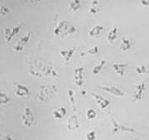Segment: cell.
<instances>
[{
  "label": "cell",
  "mask_w": 149,
  "mask_h": 140,
  "mask_svg": "<svg viewBox=\"0 0 149 140\" xmlns=\"http://www.w3.org/2000/svg\"><path fill=\"white\" fill-rule=\"evenodd\" d=\"M86 138H87L88 140H95V133L94 131H91V132L87 134Z\"/></svg>",
  "instance_id": "27"
},
{
  "label": "cell",
  "mask_w": 149,
  "mask_h": 140,
  "mask_svg": "<svg viewBox=\"0 0 149 140\" xmlns=\"http://www.w3.org/2000/svg\"><path fill=\"white\" fill-rule=\"evenodd\" d=\"M3 140H13V139L11 138L10 136L7 135V136H5V138H4V139H3Z\"/></svg>",
  "instance_id": "29"
},
{
  "label": "cell",
  "mask_w": 149,
  "mask_h": 140,
  "mask_svg": "<svg viewBox=\"0 0 149 140\" xmlns=\"http://www.w3.org/2000/svg\"><path fill=\"white\" fill-rule=\"evenodd\" d=\"M68 96H69V100L70 101V104L72 105L73 109H74V95H73V91L72 90H69L68 91Z\"/></svg>",
  "instance_id": "26"
},
{
  "label": "cell",
  "mask_w": 149,
  "mask_h": 140,
  "mask_svg": "<svg viewBox=\"0 0 149 140\" xmlns=\"http://www.w3.org/2000/svg\"><path fill=\"white\" fill-rule=\"evenodd\" d=\"M84 67H77L74 70V80L75 85L81 86L84 84Z\"/></svg>",
  "instance_id": "6"
},
{
  "label": "cell",
  "mask_w": 149,
  "mask_h": 140,
  "mask_svg": "<svg viewBox=\"0 0 149 140\" xmlns=\"http://www.w3.org/2000/svg\"><path fill=\"white\" fill-rule=\"evenodd\" d=\"M104 27L100 25H96L95 27H93L91 30L89 31V35L91 37H95L97 35H99L100 33H101V32L104 31Z\"/></svg>",
  "instance_id": "15"
},
{
  "label": "cell",
  "mask_w": 149,
  "mask_h": 140,
  "mask_svg": "<svg viewBox=\"0 0 149 140\" xmlns=\"http://www.w3.org/2000/svg\"><path fill=\"white\" fill-rule=\"evenodd\" d=\"M141 4L144 7L149 6V0H142L141 1Z\"/></svg>",
  "instance_id": "28"
},
{
  "label": "cell",
  "mask_w": 149,
  "mask_h": 140,
  "mask_svg": "<svg viewBox=\"0 0 149 140\" xmlns=\"http://www.w3.org/2000/svg\"><path fill=\"white\" fill-rule=\"evenodd\" d=\"M15 86V90H14V93L18 97H24L30 94V90L27 88V86H23L20 83H14Z\"/></svg>",
  "instance_id": "7"
},
{
  "label": "cell",
  "mask_w": 149,
  "mask_h": 140,
  "mask_svg": "<svg viewBox=\"0 0 149 140\" xmlns=\"http://www.w3.org/2000/svg\"><path fill=\"white\" fill-rule=\"evenodd\" d=\"M98 52H99V47L97 46H95V47H93L89 50L85 51V52H83L80 56H85V55H87V54L88 55H96Z\"/></svg>",
  "instance_id": "22"
},
{
  "label": "cell",
  "mask_w": 149,
  "mask_h": 140,
  "mask_svg": "<svg viewBox=\"0 0 149 140\" xmlns=\"http://www.w3.org/2000/svg\"><path fill=\"white\" fill-rule=\"evenodd\" d=\"M118 37V28L117 27H113L112 28L111 30L108 33V36H107V39H108V41L110 43L113 42L115 40H116V38Z\"/></svg>",
  "instance_id": "13"
},
{
  "label": "cell",
  "mask_w": 149,
  "mask_h": 140,
  "mask_svg": "<svg viewBox=\"0 0 149 140\" xmlns=\"http://www.w3.org/2000/svg\"><path fill=\"white\" fill-rule=\"evenodd\" d=\"M81 93H82V95H85L86 91H81Z\"/></svg>",
  "instance_id": "30"
},
{
  "label": "cell",
  "mask_w": 149,
  "mask_h": 140,
  "mask_svg": "<svg viewBox=\"0 0 149 140\" xmlns=\"http://www.w3.org/2000/svg\"><path fill=\"white\" fill-rule=\"evenodd\" d=\"M10 101V98L3 92H0V104H7Z\"/></svg>",
  "instance_id": "21"
},
{
  "label": "cell",
  "mask_w": 149,
  "mask_h": 140,
  "mask_svg": "<svg viewBox=\"0 0 149 140\" xmlns=\"http://www.w3.org/2000/svg\"><path fill=\"white\" fill-rule=\"evenodd\" d=\"M112 124L113 126V134H116L117 132H118L119 130L121 131H128V132H135V130L130 127H127L125 125H120V124L118 123L116 120L114 119H111Z\"/></svg>",
  "instance_id": "10"
},
{
  "label": "cell",
  "mask_w": 149,
  "mask_h": 140,
  "mask_svg": "<svg viewBox=\"0 0 149 140\" xmlns=\"http://www.w3.org/2000/svg\"><path fill=\"white\" fill-rule=\"evenodd\" d=\"M76 48L75 47H73V48H70V49H63L60 52V55L63 57L65 61L69 62L71 57L73 56V54L74 53Z\"/></svg>",
  "instance_id": "12"
},
{
  "label": "cell",
  "mask_w": 149,
  "mask_h": 140,
  "mask_svg": "<svg viewBox=\"0 0 149 140\" xmlns=\"http://www.w3.org/2000/svg\"><path fill=\"white\" fill-rule=\"evenodd\" d=\"M52 114H53V117L55 118H58L59 119V118H64L65 114H66V109L64 107L59 108L57 109L54 110Z\"/></svg>",
  "instance_id": "14"
},
{
  "label": "cell",
  "mask_w": 149,
  "mask_h": 140,
  "mask_svg": "<svg viewBox=\"0 0 149 140\" xmlns=\"http://www.w3.org/2000/svg\"><path fill=\"white\" fill-rule=\"evenodd\" d=\"M20 30H21V25L15 26L13 27H6L4 29V33H3V37L6 42H9L13 37H15L19 33Z\"/></svg>",
  "instance_id": "3"
},
{
  "label": "cell",
  "mask_w": 149,
  "mask_h": 140,
  "mask_svg": "<svg viewBox=\"0 0 149 140\" xmlns=\"http://www.w3.org/2000/svg\"><path fill=\"white\" fill-rule=\"evenodd\" d=\"M135 70L138 74H148V71L147 70L146 66L144 65H139L135 68Z\"/></svg>",
  "instance_id": "23"
},
{
  "label": "cell",
  "mask_w": 149,
  "mask_h": 140,
  "mask_svg": "<svg viewBox=\"0 0 149 140\" xmlns=\"http://www.w3.org/2000/svg\"><path fill=\"white\" fill-rule=\"evenodd\" d=\"M10 13V9L6 6H0V17L6 16Z\"/></svg>",
  "instance_id": "24"
},
{
  "label": "cell",
  "mask_w": 149,
  "mask_h": 140,
  "mask_svg": "<svg viewBox=\"0 0 149 140\" xmlns=\"http://www.w3.org/2000/svg\"><path fill=\"white\" fill-rule=\"evenodd\" d=\"M31 36H32V32H28L26 35H24L23 37H22L18 42L16 43V45L14 46V51L17 52H22L24 47L27 46V44L28 43V42L30 41V38H31Z\"/></svg>",
  "instance_id": "4"
},
{
  "label": "cell",
  "mask_w": 149,
  "mask_h": 140,
  "mask_svg": "<svg viewBox=\"0 0 149 140\" xmlns=\"http://www.w3.org/2000/svg\"><path fill=\"white\" fill-rule=\"evenodd\" d=\"M77 32V28L70 24L69 22L62 20L59 22L54 30V34L57 37L60 36H67Z\"/></svg>",
  "instance_id": "1"
},
{
  "label": "cell",
  "mask_w": 149,
  "mask_h": 140,
  "mask_svg": "<svg viewBox=\"0 0 149 140\" xmlns=\"http://www.w3.org/2000/svg\"><path fill=\"white\" fill-rule=\"evenodd\" d=\"M131 48V42L125 38H122V43L120 45V49L123 52H126Z\"/></svg>",
  "instance_id": "17"
},
{
  "label": "cell",
  "mask_w": 149,
  "mask_h": 140,
  "mask_svg": "<svg viewBox=\"0 0 149 140\" xmlns=\"http://www.w3.org/2000/svg\"><path fill=\"white\" fill-rule=\"evenodd\" d=\"M22 122L24 126L26 127H31L33 123H34V120H35V118H34V114L32 113V109L31 108L25 107L24 110H23V113L22 114Z\"/></svg>",
  "instance_id": "2"
},
{
  "label": "cell",
  "mask_w": 149,
  "mask_h": 140,
  "mask_svg": "<svg viewBox=\"0 0 149 140\" xmlns=\"http://www.w3.org/2000/svg\"><path fill=\"white\" fill-rule=\"evenodd\" d=\"M106 64V61L105 60H103L101 61V62L100 63V64L98 65H96L95 66L94 68H93V70H92V73H93V75H98L100 72H101V70H103V68H104V66Z\"/></svg>",
  "instance_id": "16"
},
{
  "label": "cell",
  "mask_w": 149,
  "mask_h": 140,
  "mask_svg": "<svg viewBox=\"0 0 149 140\" xmlns=\"http://www.w3.org/2000/svg\"><path fill=\"white\" fill-rule=\"evenodd\" d=\"M86 117L88 119H93L96 117V112L95 110H94L93 109H90L87 110L86 113Z\"/></svg>",
  "instance_id": "25"
},
{
  "label": "cell",
  "mask_w": 149,
  "mask_h": 140,
  "mask_svg": "<svg viewBox=\"0 0 149 140\" xmlns=\"http://www.w3.org/2000/svg\"><path fill=\"white\" fill-rule=\"evenodd\" d=\"M81 7V3H80V0H74L72 2H70V8L72 11H78Z\"/></svg>",
  "instance_id": "20"
},
{
  "label": "cell",
  "mask_w": 149,
  "mask_h": 140,
  "mask_svg": "<svg viewBox=\"0 0 149 140\" xmlns=\"http://www.w3.org/2000/svg\"><path fill=\"white\" fill-rule=\"evenodd\" d=\"M128 67V65L126 63H115L113 65V70L117 73L118 75L121 77H123L124 73H125V70Z\"/></svg>",
  "instance_id": "11"
},
{
  "label": "cell",
  "mask_w": 149,
  "mask_h": 140,
  "mask_svg": "<svg viewBox=\"0 0 149 140\" xmlns=\"http://www.w3.org/2000/svg\"><path fill=\"white\" fill-rule=\"evenodd\" d=\"M68 126H69L70 129H71V128H78V126H79V123H78V119L76 118V116L75 115H73L72 117H70L69 120V123H68Z\"/></svg>",
  "instance_id": "19"
},
{
  "label": "cell",
  "mask_w": 149,
  "mask_h": 140,
  "mask_svg": "<svg viewBox=\"0 0 149 140\" xmlns=\"http://www.w3.org/2000/svg\"><path fill=\"white\" fill-rule=\"evenodd\" d=\"M148 125H149V123H148Z\"/></svg>",
  "instance_id": "31"
},
{
  "label": "cell",
  "mask_w": 149,
  "mask_h": 140,
  "mask_svg": "<svg viewBox=\"0 0 149 140\" xmlns=\"http://www.w3.org/2000/svg\"><path fill=\"white\" fill-rule=\"evenodd\" d=\"M145 82L143 81L142 83H140L139 85L134 87L133 89V98L135 101H139L141 100L143 97V92L145 91Z\"/></svg>",
  "instance_id": "5"
},
{
  "label": "cell",
  "mask_w": 149,
  "mask_h": 140,
  "mask_svg": "<svg viewBox=\"0 0 149 140\" xmlns=\"http://www.w3.org/2000/svg\"><path fill=\"white\" fill-rule=\"evenodd\" d=\"M99 11H100V3H99V1H97V0L92 1L91 8H90V13L91 14H95Z\"/></svg>",
  "instance_id": "18"
},
{
  "label": "cell",
  "mask_w": 149,
  "mask_h": 140,
  "mask_svg": "<svg viewBox=\"0 0 149 140\" xmlns=\"http://www.w3.org/2000/svg\"><path fill=\"white\" fill-rule=\"evenodd\" d=\"M100 89L104 91L108 92L113 95H115V96L118 97H123L125 95L124 92L121 91L120 89H118V87H115V86H102V87H100Z\"/></svg>",
  "instance_id": "8"
},
{
  "label": "cell",
  "mask_w": 149,
  "mask_h": 140,
  "mask_svg": "<svg viewBox=\"0 0 149 140\" xmlns=\"http://www.w3.org/2000/svg\"><path fill=\"white\" fill-rule=\"evenodd\" d=\"M92 95L95 98L97 104L99 105V107L102 109H104L105 108H107L109 105L110 102L107 99H105L104 97L101 96V95H100L98 94H95V93H92Z\"/></svg>",
  "instance_id": "9"
}]
</instances>
